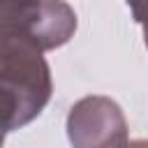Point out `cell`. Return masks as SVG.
<instances>
[{"mask_svg": "<svg viewBox=\"0 0 148 148\" xmlns=\"http://www.w3.org/2000/svg\"><path fill=\"white\" fill-rule=\"evenodd\" d=\"M37 116L30 111L28 102L23 99V95L16 88H12L9 83L0 81V148L5 143V134L7 132L28 125Z\"/></svg>", "mask_w": 148, "mask_h": 148, "instance_id": "3", "label": "cell"}, {"mask_svg": "<svg viewBox=\"0 0 148 148\" xmlns=\"http://www.w3.org/2000/svg\"><path fill=\"white\" fill-rule=\"evenodd\" d=\"M67 139L72 148H123L127 120L111 97L88 95L69 109Z\"/></svg>", "mask_w": 148, "mask_h": 148, "instance_id": "2", "label": "cell"}, {"mask_svg": "<svg viewBox=\"0 0 148 148\" xmlns=\"http://www.w3.org/2000/svg\"><path fill=\"white\" fill-rule=\"evenodd\" d=\"M123 148H148V141L146 139H136V141H127Z\"/></svg>", "mask_w": 148, "mask_h": 148, "instance_id": "5", "label": "cell"}, {"mask_svg": "<svg viewBox=\"0 0 148 148\" xmlns=\"http://www.w3.org/2000/svg\"><path fill=\"white\" fill-rule=\"evenodd\" d=\"M76 32V14L65 0H0V81L16 88L39 116L53 81L44 58Z\"/></svg>", "mask_w": 148, "mask_h": 148, "instance_id": "1", "label": "cell"}, {"mask_svg": "<svg viewBox=\"0 0 148 148\" xmlns=\"http://www.w3.org/2000/svg\"><path fill=\"white\" fill-rule=\"evenodd\" d=\"M136 23H148V0H125Z\"/></svg>", "mask_w": 148, "mask_h": 148, "instance_id": "4", "label": "cell"}, {"mask_svg": "<svg viewBox=\"0 0 148 148\" xmlns=\"http://www.w3.org/2000/svg\"><path fill=\"white\" fill-rule=\"evenodd\" d=\"M143 42H146V46H148V23H143Z\"/></svg>", "mask_w": 148, "mask_h": 148, "instance_id": "6", "label": "cell"}]
</instances>
